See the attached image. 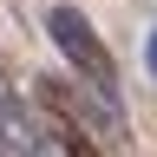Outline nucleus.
<instances>
[{
  "mask_svg": "<svg viewBox=\"0 0 157 157\" xmlns=\"http://www.w3.org/2000/svg\"><path fill=\"white\" fill-rule=\"evenodd\" d=\"M0 157H7V137H0Z\"/></svg>",
  "mask_w": 157,
  "mask_h": 157,
  "instance_id": "nucleus-3",
  "label": "nucleus"
},
{
  "mask_svg": "<svg viewBox=\"0 0 157 157\" xmlns=\"http://www.w3.org/2000/svg\"><path fill=\"white\" fill-rule=\"evenodd\" d=\"M144 66H151V78H157V26H151V39H144Z\"/></svg>",
  "mask_w": 157,
  "mask_h": 157,
  "instance_id": "nucleus-2",
  "label": "nucleus"
},
{
  "mask_svg": "<svg viewBox=\"0 0 157 157\" xmlns=\"http://www.w3.org/2000/svg\"><path fill=\"white\" fill-rule=\"evenodd\" d=\"M46 33H52V46H59V59L72 66V85H85L105 111H118L124 118V92H118V59H111V46H105V33L92 26L78 7H52L46 13Z\"/></svg>",
  "mask_w": 157,
  "mask_h": 157,
  "instance_id": "nucleus-1",
  "label": "nucleus"
}]
</instances>
